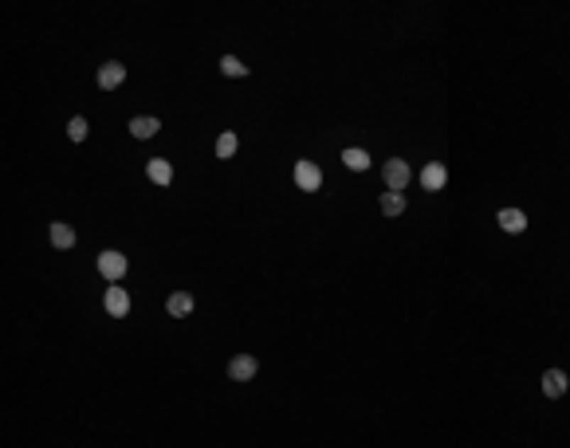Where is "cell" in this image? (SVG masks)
Here are the masks:
<instances>
[{"instance_id":"18","label":"cell","mask_w":570,"mask_h":448,"mask_svg":"<svg viewBox=\"0 0 570 448\" xmlns=\"http://www.w3.org/2000/svg\"><path fill=\"white\" fill-rule=\"evenodd\" d=\"M67 138H71V142H83V138H87V119H79V114H75V119L67 122Z\"/></svg>"},{"instance_id":"17","label":"cell","mask_w":570,"mask_h":448,"mask_svg":"<svg viewBox=\"0 0 570 448\" xmlns=\"http://www.w3.org/2000/svg\"><path fill=\"white\" fill-rule=\"evenodd\" d=\"M221 71H224L229 79H244V75H248V63H240L236 55H224V60H221Z\"/></svg>"},{"instance_id":"5","label":"cell","mask_w":570,"mask_h":448,"mask_svg":"<svg viewBox=\"0 0 570 448\" xmlns=\"http://www.w3.org/2000/svg\"><path fill=\"white\" fill-rule=\"evenodd\" d=\"M122 79H126V67H122V63H102L94 83H99V91H114V87H122Z\"/></svg>"},{"instance_id":"12","label":"cell","mask_w":570,"mask_h":448,"mask_svg":"<svg viewBox=\"0 0 570 448\" xmlns=\"http://www.w3.org/2000/svg\"><path fill=\"white\" fill-rule=\"evenodd\" d=\"M146 173H150L153 185H170V181H173V165H170V161H162V158H153L150 165H146Z\"/></svg>"},{"instance_id":"9","label":"cell","mask_w":570,"mask_h":448,"mask_svg":"<svg viewBox=\"0 0 570 448\" xmlns=\"http://www.w3.org/2000/svg\"><path fill=\"white\" fill-rule=\"evenodd\" d=\"M165 311H170L173 319H185V315L193 311V295H189V291H173V295L165 299Z\"/></svg>"},{"instance_id":"10","label":"cell","mask_w":570,"mask_h":448,"mask_svg":"<svg viewBox=\"0 0 570 448\" xmlns=\"http://www.w3.org/2000/svg\"><path fill=\"white\" fill-rule=\"evenodd\" d=\"M495 220H500L503 232H523V229H527V217H523L520 209H500V217H495Z\"/></svg>"},{"instance_id":"7","label":"cell","mask_w":570,"mask_h":448,"mask_svg":"<svg viewBox=\"0 0 570 448\" xmlns=\"http://www.w3.org/2000/svg\"><path fill=\"white\" fill-rule=\"evenodd\" d=\"M256 370H260V362H256L252 354H236V358L229 362V378H232V381H252Z\"/></svg>"},{"instance_id":"1","label":"cell","mask_w":570,"mask_h":448,"mask_svg":"<svg viewBox=\"0 0 570 448\" xmlns=\"http://www.w3.org/2000/svg\"><path fill=\"white\" fill-rule=\"evenodd\" d=\"M102 307H106V315H114V319H126V315H130V295H126V288H122L119 279H114L111 288H106V295H102Z\"/></svg>"},{"instance_id":"14","label":"cell","mask_w":570,"mask_h":448,"mask_svg":"<svg viewBox=\"0 0 570 448\" xmlns=\"http://www.w3.org/2000/svg\"><path fill=\"white\" fill-rule=\"evenodd\" d=\"M342 165H346V170H370V153L366 150H358V146H350V150H342Z\"/></svg>"},{"instance_id":"4","label":"cell","mask_w":570,"mask_h":448,"mask_svg":"<svg viewBox=\"0 0 570 448\" xmlns=\"http://www.w3.org/2000/svg\"><path fill=\"white\" fill-rule=\"evenodd\" d=\"M99 271H102V279H106V283L122 279V275H126V256H122V252H102V256H99Z\"/></svg>"},{"instance_id":"3","label":"cell","mask_w":570,"mask_h":448,"mask_svg":"<svg viewBox=\"0 0 570 448\" xmlns=\"http://www.w3.org/2000/svg\"><path fill=\"white\" fill-rule=\"evenodd\" d=\"M382 177H385V189H405L409 177H413V170H409V161L390 158L385 161V170H382Z\"/></svg>"},{"instance_id":"16","label":"cell","mask_w":570,"mask_h":448,"mask_svg":"<svg viewBox=\"0 0 570 448\" xmlns=\"http://www.w3.org/2000/svg\"><path fill=\"white\" fill-rule=\"evenodd\" d=\"M236 146H240V138L232 134V130H229V134H221V138H217V158H221V161H229L232 153H236Z\"/></svg>"},{"instance_id":"2","label":"cell","mask_w":570,"mask_h":448,"mask_svg":"<svg viewBox=\"0 0 570 448\" xmlns=\"http://www.w3.org/2000/svg\"><path fill=\"white\" fill-rule=\"evenodd\" d=\"M295 185L303 193H319L323 189V170H319L315 161H295Z\"/></svg>"},{"instance_id":"6","label":"cell","mask_w":570,"mask_h":448,"mask_svg":"<svg viewBox=\"0 0 570 448\" xmlns=\"http://www.w3.org/2000/svg\"><path fill=\"white\" fill-rule=\"evenodd\" d=\"M444 181H449V170H444L441 161H429L425 170H421V189H429V193H441Z\"/></svg>"},{"instance_id":"13","label":"cell","mask_w":570,"mask_h":448,"mask_svg":"<svg viewBox=\"0 0 570 448\" xmlns=\"http://www.w3.org/2000/svg\"><path fill=\"white\" fill-rule=\"evenodd\" d=\"M162 130V122L153 119V114H142V119H130V134L134 138H153Z\"/></svg>"},{"instance_id":"11","label":"cell","mask_w":570,"mask_h":448,"mask_svg":"<svg viewBox=\"0 0 570 448\" xmlns=\"http://www.w3.org/2000/svg\"><path fill=\"white\" fill-rule=\"evenodd\" d=\"M543 393H547V398H562V393H566V373H562V370H547L543 373Z\"/></svg>"},{"instance_id":"8","label":"cell","mask_w":570,"mask_h":448,"mask_svg":"<svg viewBox=\"0 0 570 448\" xmlns=\"http://www.w3.org/2000/svg\"><path fill=\"white\" fill-rule=\"evenodd\" d=\"M378 209H382L385 217H401V212H405V193H401V189H385Z\"/></svg>"},{"instance_id":"15","label":"cell","mask_w":570,"mask_h":448,"mask_svg":"<svg viewBox=\"0 0 570 448\" xmlns=\"http://www.w3.org/2000/svg\"><path fill=\"white\" fill-rule=\"evenodd\" d=\"M51 244L55 248H75V229L63 224V220H55V224H51Z\"/></svg>"}]
</instances>
